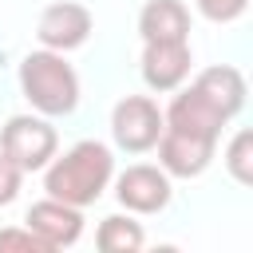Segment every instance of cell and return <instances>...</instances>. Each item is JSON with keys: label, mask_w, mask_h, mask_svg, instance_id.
I'll return each mask as SVG.
<instances>
[{"label": "cell", "mask_w": 253, "mask_h": 253, "mask_svg": "<svg viewBox=\"0 0 253 253\" xmlns=\"http://www.w3.org/2000/svg\"><path fill=\"white\" fill-rule=\"evenodd\" d=\"M162 123L170 130H182V134H198V138H210L217 142L221 130H225V115L190 83V87H178V95L170 99V107L162 111Z\"/></svg>", "instance_id": "obj_8"}, {"label": "cell", "mask_w": 253, "mask_h": 253, "mask_svg": "<svg viewBox=\"0 0 253 253\" xmlns=\"http://www.w3.org/2000/svg\"><path fill=\"white\" fill-rule=\"evenodd\" d=\"M95 245H99L103 253H138V249L146 245V233H142V225H138L130 213H111V217L99 221Z\"/></svg>", "instance_id": "obj_13"}, {"label": "cell", "mask_w": 253, "mask_h": 253, "mask_svg": "<svg viewBox=\"0 0 253 253\" xmlns=\"http://www.w3.org/2000/svg\"><path fill=\"white\" fill-rule=\"evenodd\" d=\"M142 83L158 95L166 91H178L190 75V63H194V51H190V40H154V43H142Z\"/></svg>", "instance_id": "obj_7"}, {"label": "cell", "mask_w": 253, "mask_h": 253, "mask_svg": "<svg viewBox=\"0 0 253 253\" xmlns=\"http://www.w3.org/2000/svg\"><path fill=\"white\" fill-rule=\"evenodd\" d=\"M24 225L43 241V249H67L83 237V210L67 206L59 198H40L32 202V210L24 213Z\"/></svg>", "instance_id": "obj_9"}, {"label": "cell", "mask_w": 253, "mask_h": 253, "mask_svg": "<svg viewBox=\"0 0 253 253\" xmlns=\"http://www.w3.org/2000/svg\"><path fill=\"white\" fill-rule=\"evenodd\" d=\"M154 146H158V166L170 178H198V174H206L210 162H213V150H217V142L198 138V134H182V130H170V126H162Z\"/></svg>", "instance_id": "obj_10"}, {"label": "cell", "mask_w": 253, "mask_h": 253, "mask_svg": "<svg viewBox=\"0 0 253 253\" xmlns=\"http://www.w3.org/2000/svg\"><path fill=\"white\" fill-rule=\"evenodd\" d=\"M115 198L126 213H162L174 198L170 174L150 162H134L115 178Z\"/></svg>", "instance_id": "obj_5"}, {"label": "cell", "mask_w": 253, "mask_h": 253, "mask_svg": "<svg viewBox=\"0 0 253 253\" xmlns=\"http://www.w3.org/2000/svg\"><path fill=\"white\" fill-rule=\"evenodd\" d=\"M142 43L154 40H190V8L182 0H146L138 12Z\"/></svg>", "instance_id": "obj_11"}, {"label": "cell", "mask_w": 253, "mask_h": 253, "mask_svg": "<svg viewBox=\"0 0 253 253\" xmlns=\"http://www.w3.org/2000/svg\"><path fill=\"white\" fill-rule=\"evenodd\" d=\"M20 186H24V170L0 150V206H8V202H16V194H20Z\"/></svg>", "instance_id": "obj_17"}, {"label": "cell", "mask_w": 253, "mask_h": 253, "mask_svg": "<svg viewBox=\"0 0 253 253\" xmlns=\"http://www.w3.org/2000/svg\"><path fill=\"white\" fill-rule=\"evenodd\" d=\"M20 95L43 119H59L79 107V75L63 59V51L36 47L20 59Z\"/></svg>", "instance_id": "obj_2"}, {"label": "cell", "mask_w": 253, "mask_h": 253, "mask_svg": "<svg viewBox=\"0 0 253 253\" xmlns=\"http://www.w3.org/2000/svg\"><path fill=\"white\" fill-rule=\"evenodd\" d=\"M194 87H198L225 119H233V115L245 107V75H241L237 67H229V63H213V67L198 71Z\"/></svg>", "instance_id": "obj_12"}, {"label": "cell", "mask_w": 253, "mask_h": 253, "mask_svg": "<svg viewBox=\"0 0 253 253\" xmlns=\"http://www.w3.org/2000/svg\"><path fill=\"white\" fill-rule=\"evenodd\" d=\"M225 170L237 186H253V130H237L225 146Z\"/></svg>", "instance_id": "obj_14"}, {"label": "cell", "mask_w": 253, "mask_h": 253, "mask_svg": "<svg viewBox=\"0 0 253 253\" xmlns=\"http://www.w3.org/2000/svg\"><path fill=\"white\" fill-rule=\"evenodd\" d=\"M0 150H4L24 174H32V170H43V166L55 158L59 134H55V126H51L43 115H12V119L0 126Z\"/></svg>", "instance_id": "obj_3"}, {"label": "cell", "mask_w": 253, "mask_h": 253, "mask_svg": "<svg viewBox=\"0 0 253 253\" xmlns=\"http://www.w3.org/2000/svg\"><path fill=\"white\" fill-rule=\"evenodd\" d=\"M95 20L83 4L75 0H55L40 12V24H36V40L40 47H51V51H75L87 43Z\"/></svg>", "instance_id": "obj_6"}, {"label": "cell", "mask_w": 253, "mask_h": 253, "mask_svg": "<svg viewBox=\"0 0 253 253\" xmlns=\"http://www.w3.org/2000/svg\"><path fill=\"white\" fill-rule=\"evenodd\" d=\"M0 253H47V249L28 225H8L0 229Z\"/></svg>", "instance_id": "obj_15"}, {"label": "cell", "mask_w": 253, "mask_h": 253, "mask_svg": "<svg viewBox=\"0 0 253 253\" xmlns=\"http://www.w3.org/2000/svg\"><path fill=\"white\" fill-rule=\"evenodd\" d=\"M115 178V154L99 138H83L71 150L55 154L43 166V190L47 198H59L67 206H91L103 198V190Z\"/></svg>", "instance_id": "obj_1"}, {"label": "cell", "mask_w": 253, "mask_h": 253, "mask_svg": "<svg viewBox=\"0 0 253 253\" xmlns=\"http://www.w3.org/2000/svg\"><path fill=\"white\" fill-rule=\"evenodd\" d=\"M162 107L150 99V95H126L115 103L111 111V138L119 150L126 154H146L154 150L158 134H162Z\"/></svg>", "instance_id": "obj_4"}, {"label": "cell", "mask_w": 253, "mask_h": 253, "mask_svg": "<svg viewBox=\"0 0 253 253\" xmlns=\"http://www.w3.org/2000/svg\"><path fill=\"white\" fill-rule=\"evenodd\" d=\"M198 4V12L206 16V20H213V24H233L237 16H245V8H249V0H194Z\"/></svg>", "instance_id": "obj_16"}]
</instances>
